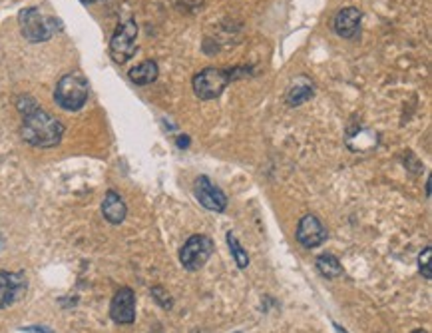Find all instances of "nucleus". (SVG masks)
<instances>
[{"label": "nucleus", "instance_id": "5701e85b", "mask_svg": "<svg viewBox=\"0 0 432 333\" xmlns=\"http://www.w3.org/2000/svg\"><path fill=\"white\" fill-rule=\"evenodd\" d=\"M413 333H426V332H424V330H415Z\"/></svg>", "mask_w": 432, "mask_h": 333}, {"label": "nucleus", "instance_id": "4468645a", "mask_svg": "<svg viewBox=\"0 0 432 333\" xmlns=\"http://www.w3.org/2000/svg\"><path fill=\"white\" fill-rule=\"evenodd\" d=\"M313 84L305 78V76H299L295 80L291 88L287 90V104L289 106H301L303 102L311 100L313 98Z\"/></svg>", "mask_w": 432, "mask_h": 333}, {"label": "nucleus", "instance_id": "f3484780", "mask_svg": "<svg viewBox=\"0 0 432 333\" xmlns=\"http://www.w3.org/2000/svg\"><path fill=\"white\" fill-rule=\"evenodd\" d=\"M431 258H432V247H424V251L418 256V269H420V274H422V278H424V280H432Z\"/></svg>", "mask_w": 432, "mask_h": 333}, {"label": "nucleus", "instance_id": "ddd939ff", "mask_svg": "<svg viewBox=\"0 0 432 333\" xmlns=\"http://www.w3.org/2000/svg\"><path fill=\"white\" fill-rule=\"evenodd\" d=\"M157 74H159V68H157L156 62L154 60H144L130 70V80L138 86H148V84L156 82Z\"/></svg>", "mask_w": 432, "mask_h": 333}, {"label": "nucleus", "instance_id": "9b49d317", "mask_svg": "<svg viewBox=\"0 0 432 333\" xmlns=\"http://www.w3.org/2000/svg\"><path fill=\"white\" fill-rule=\"evenodd\" d=\"M361 10L355 6H346L343 10L337 12V17L333 20V28L341 38H357L361 32Z\"/></svg>", "mask_w": 432, "mask_h": 333}, {"label": "nucleus", "instance_id": "7ed1b4c3", "mask_svg": "<svg viewBox=\"0 0 432 333\" xmlns=\"http://www.w3.org/2000/svg\"><path fill=\"white\" fill-rule=\"evenodd\" d=\"M18 22H20V30L28 42H46L50 40L56 32V24L58 20L44 17L36 6L24 8L18 15Z\"/></svg>", "mask_w": 432, "mask_h": 333}, {"label": "nucleus", "instance_id": "dca6fc26", "mask_svg": "<svg viewBox=\"0 0 432 333\" xmlns=\"http://www.w3.org/2000/svg\"><path fill=\"white\" fill-rule=\"evenodd\" d=\"M227 246L231 249V256H233L235 263H237L242 269H245V267L249 265V256H247V251L242 247V244L237 242V236H235L233 231H227Z\"/></svg>", "mask_w": 432, "mask_h": 333}, {"label": "nucleus", "instance_id": "20e7f679", "mask_svg": "<svg viewBox=\"0 0 432 333\" xmlns=\"http://www.w3.org/2000/svg\"><path fill=\"white\" fill-rule=\"evenodd\" d=\"M136 40H138V24L136 20H126L118 26L110 40V54L116 64H126L136 54Z\"/></svg>", "mask_w": 432, "mask_h": 333}, {"label": "nucleus", "instance_id": "0eeeda50", "mask_svg": "<svg viewBox=\"0 0 432 333\" xmlns=\"http://www.w3.org/2000/svg\"><path fill=\"white\" fill-rule=\"evenodd\" d=\"M28 289V281L22 272H0V310L14 305Z\"/></svg>", "mask_w": 432, "mask_h": 333}, {"label": "nucleus", "instance_id": "f03ea898", "mask_svg": "<svg viewBox=\"0 0 432 333\" xmlns=\"http://www.w3.org/2000/svg\"><path fill=\"white\" fill-rule=\"evenodd\" d=\"M88 92H90V84H88L86 76L82 72H70L58 80L56 90H54V100L60 108L76 112L86 104Z\"/></svg>", "mask_w": 432, "mask_h": 333}, {"label": "nucleus", "instance_id": "6e6552de", "mask_svg": "<svg viewBox=\"0 0 432 333\" xmlns=\"http://www.w3.org/2000/svg\"><path fill=\"white\" fill-rule=\"evenodd\" d=\"M193 193H195L197 202H199L206 210L222 213V211L227 208V196H225V193L209 180L208 175H199V178L195 180Z\"/></svg>", "mask_w": 432, "mask_h": 333}, {"label": "nucleus", "instance_id": "f8f14e48", "mask_svg": "<svg viewBox=\"0 0 432 333\" xmlns=\"http://www.w3.org/2000/svg\"><path fill=\"white\" fill-rule=\"evenodd\" d=\"M126 213H128V208H126L120 193L110 190L104 196V202H102V216L106 218V222L118 226L126 220Z\"/></svg>", "mask_w": 432, "mask_h": 333}, {"label": "nucleus", "instance_id": "1a4fd4ad", "mask_svg": "<svg viewBox=\"0 0 432 333\" xmlns=\"http://www.w3.org/2000/svg\"><path fill=\"white\" fill-rule=\"evenodd\" d=\"M297 242L307 249L319 247L325 240H327V229L321 224V220L313 213H307L299 220L297 226Z\"/></svg>", "mask_w": 432, "mask_h": 333}, {"label": "nucleus", "instance_id": "f257e3e1", "mask_svg": "<svg viewBox=\"0 0 432 333\" xmlns=\"http://www.w3.org/2000/svg\"><path fill=\"white\" fill-rule=\"evenodd\" d=\"M22 128H20V136L22 140L35 148H52L58 146L62 136H64V124L56 120L48 112H44L42 108H32L30 112L22 114Z\"/></svg>", "mask_w": 432, "mask_h": 333}, {"label": "nucleus", "instance_id": "2eb2a0df", "mask_svg": "<svg viewBox=\"0 0 432 333\" xmlns=\"http://www.w3.org/2000/svg\"><path fill=\"white\" fill-rule=\"evenodd\" d=\"M317 269L321 272V276H325L327 280H337L345 274L341 262L333 256V254H323L317 258Z\"/></svg>", "mask_w": 432, "mask_h": 333}, {"label": "nucleus", "instance_id": "39448f33", "mask_svg": "<svg viewBox=\"0 0 432 333\" xmlns=\"http://www.w3.org/2000/svg\"><path fill=\"white\" fill-rule=\"evenodd\" d=\"M211 254H213L211 238L204 236V234H197V236H191L190 240L184 244L181 251H179V262L188 272H197L206 265V262L211 258Z\"/></svg>", "mask_w": 432, "mask_h": 333}, {"label": "nucleus", "instance_id": "9d476101", "mask_svg": "<svg viewBox=\"0 0 432 333\" xmlns=\"http://www.w3.org/2000/svg\"><path fill=\"white\" fill-rule=\"evenodd\" d=\"M110 317L118 325H130L136 321V296L130 287H120L110 303Z\"/></svg>", "mask_w": 432, "mask_h": 333}, {"label": "nucleus", "instance_id": "aec40b11", "mask_svg": "<svg viewBox=\"0 0 432 333\" xmlns=\"http://www.w3.org/2000/svg\"><path fill=\"white\" fill-rule=\"evenodd\" d=\"M177 146H179V148H186V146H190V140H188V138H179V140H177Z\"/></svg>", "mask_w": 432, "mask_h": 333}, {"label": "nucleus", "instance_id": "a211bd4d", "mask_svg": "<svg viewBox=\"0 0 432 333\" xmlns=\"http://www.w3.org/2000/svg\"><path fill=\"white\" fill-rule=\"evenodd\" d=\"M152 296H154V299H156L157 303H159L164 310H172L173 301H172V298H170V294H168L164 287H159V285L152 287Z\"/></svg>", "mask_w": 432, "mask_h": 333}, {"label": "nucleus", "instance_id": "423d86ee", "mask_svg": "<svg viewBox=\"0 0 432 333\" xmlns=\"http://www.w3.org/2000/svg\"><path fill=\"white\" fill-rule=\"evenodd\" d=\"M227 84H229V76L219 68H206L193 76V92L202 100H213L222 96Z\"/></svg>", "mask_w": 432, "mask_h": 333}, {"label": "nucleus", "instance_id": "4be33fe9", "mask_svg": "<svg viewBox=\"0 0 432 333\" xmlns=\"http://www.w3.org/2000/svg\"><path fill=\"white\" fill-rule=\"evenodd\" d=\"M80 2H84V4H92V2H96V0H80Z\"/></svg>", "mask_w": 432, "mask_h": 333}, {"label": "nucleus", "instance_id": "412c9836", "mask_svg": "<svg viewBox=\"0 0 432 333\" xmlns=\"http://www.w3.org/2000/svg\"><path fill=\"white\" fill-rule=\"evenodd\" d=\"M30 332H36V333H52V332H48L46 327H28Z\"/></svg>", "mask_w": 432, "mask_h": 333}, {"label": "nucleus", "instance_id": "6ab92c4d", "mask_svg": "<svg viewBox=\"0 0 432 333\" xmlns=\"http://www.w3.org/2000/svg\"><path fill=\"white\" fill-rule=\"evenodd\" d=\"M179 6H190V8H199L204 0H177Z\"/></svg>", "mask_w": 432, "mask_h": 333}]
</instances>
